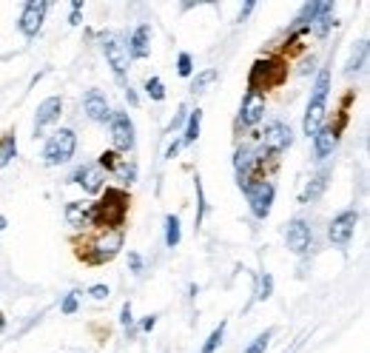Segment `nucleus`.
Listing matches in <instances>:
<instances>
[{
  "label": "nucleus",
  "mask_w": 370,
  "mask_h": 353,
  "mask_svg": "<svg viewBox=\"0 0 370 353\" xmlns=\"http://www.w3.org/2000/svg\"><path fill=\"white\" fill-rule=\"evenodd\" d=\"M128 194L123 188H106L100 202L91 205V225H100L103 231H114L126 222L128 214Z\"/></svg>",
  "instance_id": "f257e3e1"
},
{
  "label": "nucleus",
  "mask_w": 370,
  "mask_h": 353,
  "mask_svg": "<svg viewBox=\"0 0 370 353\" xmlns=\"http://www.w3.org/2000/svg\"><path fill=\"white\" fill-rule=\"evenodd\" d=\"M328 94H331V68L325 66L322 72L316 75L313 83V94H311V103L305 111V120H302V131L308 137H313L322 126H325V108H328Z\"/></svg>",
  "instance_id": "f03ea898"
},
{
  "label": "nucleus",
  "mask_w": 370,
  "mask_h": 353,
  "mask_svg": "<svg viewBox=\"0 0 370 353\" xmlns=\"http://www.w3.org/2000/svg\"><path fill=\"white\" fill-rule=\"evenodd\" d=\"M120 248H123V228L100 231L95 240L86 242V248L80 251V260H86L88 265H103V263H111Z\"/></svg>",
  "instance_id": "7ed1b4c3"
},
{
  "label": "nucleus",
  "mask_w": 370,
  "mask_h": 353,
  "mask_svg": "<svg viewBox=\"0 0 370 353\" xmlns=\"http://www.w3.org/2000/svg\"><path fill=\"white\" fill-rule=\"evenodd\" d=\"M77 151V134L72 128H57L43 146V162L46 166H63Z\"/></svg>",
  "instance_id": "20e7f679"
},
{
  "label": "nucleus",
  "mask_w": 370,
  "mask_h": 353,
  "mask_svg": "<svg viewBox=\"0 0 370 353\" xmlns=\"http://www.w3.org/2000/svg\"><path fill=\"white\" fill-rule=\"evenodd\" d=\"M288 75V66L282 60H257L251 68V80H248V91L251 94H262V88L280 86Z\"/></svg>",
  "instance_id": "39448f33"
},
{
  "label": "nucleus",
  "mask_w": 370,
  "mask_h": 353,
  "mask_svg": "<svg viewBox=\"0 0 370 353\" xmlns=\"http://www.w3.org/2000/svg\"><path fill=\"white\" fill-rule=\"evenodd\" d=\"M242 194L248 197V205H251V214L257 217V220H265L271 214V208H273V197H276V188L273 182L268 180H253L242 188Z\"/></svg>",
  "instance_id": "423d86ee"
},
{
  "label": "nucleus",
  "mask_w": 370,
  "mask_h": 353,
  "mask_svg": "<svg viewBox=\"0 0 370 353\" xmlns=\"http://www.w3.org/2000/svg\"><path fill=\"white\" fill-rule=\"evenodd\" d=\"M293 146V131L288 123L282 120H273L265 126V134H262V149L257 151V160H262L265 154H282Z\"/></svg>",
  "instance_id": "0eeeda50"
},
{
  "label": "nucleus",
  "mask_w": 370,
  "mask_h": 353,
  "mask_svg": "<svg viewBox=\"0 0 370 353\" xmlns=\"http://www.w3.org/2000/svg\"><path fill=\"white\" fill-rule=\"evenodd\" d=\"M103 55L111 66V72L117 80H126L128 75V68H131V57H128V49H126V43L114 35V32H106L103 35Z\"/></svg>",
  "instance_id": "6e6552de"
},
{
  "label": "nucleus",
  "mask_w": 370,
  "mask_h": 353,
  "mask_svg": "<svg viewBox=\"0 0 370 353\" xmlns=\"http://www.w3.org/2000/svg\"><path fill=\"white\" fill-rule=\"evenodd\" d=\"M108 131H111V143L114 151H134L137 146V134H134V123L126 111H111V120H108Z\"/></svg>",
  "instance_id": "1a4fd4ad"
},
{
  "label": "nucleus",
  "mask_w": 370,
  "mask_h": 353,
  "mask_svg": "<svg viewBox=\"0 0 370 353\" xmlns=\"http://www.w3.org/2000/svg\"><path fill=\"white\" fill-rule=\"evenodd\" d=\"M356 222H359V211H356V208H344V211H339V214L331 220V225H328V237H331V242H333L336 248H344V245L351 242V237H353Z\"/></svg>",
  "instance_id": "9d476101"
},
{
  "label": "nucleus",
  "mask_w": 370,
  "mask_h": 353,
  "mask_svg": "<svg viewBox=\"0 0 370 353\" xmlns=\"http://www.w3.org/2000/svg\"><path fill=\"white\" fill-rule=\"evenodd\" d=\"M46 12H49V3L46 0H32V3H26L23 6V12H20V32H23V37H37V32L43 29V20H46Z\"/></svg>",
  "instance_id": "9b49d317"
},
{
  "label": "nucleus",
  "mask_w": 370,
  "mask_h": 353,
  "mask_svg": "<svg viewBox=\"0 0 370 353\" xmlns=\"http://www.w3.org/2000/svg\"><path fill=\"white\" fill-rule=\"evenodd\" d=\"M285 242H288V248L293 251V254H308L311 251V245H313V228L305 222V220H291L288 222V231H285Z\"/></svg>",
  "instance_id": "f8f14e48"
},
{
  "label": "nucleus",
  "mask_w": 370,
  "mask_h": 353,
  "mask_svg": "<svg viewBox=\"0 0 370 353\" xmlns=\"http://www.w3.org/2000/svg\"><path fill=\"white\" fill-rule=\"evenodd\" d=\"M68 182L80 185L86 194H100L103 191V171L97 169V162H83L75 169V174L68 177Z\"/></svg>",
  "instance_id": "ddd939ff"
},
{
  "label": "nucleus",
  "mask_w": 370,
  "mask_h": 353,
  "mask_svg": "<svg viewBox=\"0 0 370 353\" xmlns=\"http://www.w3.org/2000/svg\"><path fill=\"white\" fill-rule=\"evenodd\" d=\"M257 166H260V160H257V151H253L251 146H240L234 151V174H237L240 188L253 182V171H257Z\"/></svg>",
  "instance_id": "4468645a"
},
{
  "label": "nucleus",
  "mask_w": 370,
  "mask_h": 353,
  "mask_svg": "<svg viewBox=\"0 0 370 353\" xmlns=\"http://www.w3.org/2000/svg\"><path fill=\"white\" fill-rule=\"evenodd\" d=\"M83 108H86V114H88V120H95V123H108V120H111V106H108L106 94H103L100 88H88V91H86Z\"/></svg>",
  "instance_id": "2eb2a0df"
},
{
  "label": "nucleus",
  "mask_w": 370,
  "mask_h": 353,
  "mask_svg": "<svg viewBox=\"0 0 370 353\" xmlns=\"http://www.w3.org/2000/svg\"><path fill=\"white\" fill-rule=\"evenodd\" d=\"M60 114H63V100L60 97H46L37 106V114H35V137H40L52 123H57Z\"/></svg>",
  "instance_id": "dca6fc26"
},
{
  "label": "nucleus",
  "mask_w": 370,
  "mask_h": 353,
  "mask_svg": "<svg viewBox=\"0 0 370 353\" xmlns=\"http://www.w3.org/2000/svg\"><path fill=\"white\" fill-rule=\"evenodd\" d=\"M126 49H128V57H131V60L148 57V52H151V26H148V23H140V26L131 32Z\"/></svg>",
  "instance_id": "f3484780"
},
{
  "label": "nucleus",
  "mask_w": 370,
  "mask_h": 353,
  "mask_svg": "<svg viewBox=\"0 0 370 353\" xmlns=\"http://www.w3.org/2000/svg\"><path fill=\"white\" fill-rule=\"evenodd\" d=\"M336 146H339V131H336L333 126H322V128L313 134V157H316V160L333 157Z\"/></svg>",
  "instance_id": "a211bd4d"
},
{
  "label": "nucleus",
  "mask_w": 370,
  "mask_h": 353,
  "mask_svg": "<svg viewBox=\"0 0 370 353\" xmlns=\"http://www.w3.org/2000/svg\"><path fill=\"white\" fill-rule=\"evenodd\" d=\"M265 117V97L262 94H245V100H242V111H240V123L242 126H257L260 120Z\"/></svg>",
  "instance_id": "6ab92c4d"
},
{
  "label": "nucleus",
  "mask_w": 370,
  "mask_h": 353,
  "mask_svg": "<svg viewBox=\"0 0 370 353\" xmlns=\"http://www.w3.org/2000/svg\"><path fill=\"white\" fill-rule=\"evenodd\" d=\"M328 180H331V169H322L311 182H308V188L302 194H299V202L302 205H311V202H316L322 194H325V188H328Z\"/></svg>",
  "instance_id": "aec40b11"
},
{
  "label": "nucleus",
  "mask_w": 370,
  "mask_h": 353,
  "mask_svg": "<svg viewBox=\"0 0 370 353\" xmlns=\"http://www.w3.org/2000/svg\"><path fill=\"white\" fill-rule=\"evenodd\" d=\"M66 220L75 228L91 225V202H68L66 205Z\"/></svg>",
  "instance_id": "412c9836"
},
{
  "label": "nucleus",
  "mask_w": 370,
  "mask_h": 353,
  "mask_svg": "<svg viewBox=\"0 0 370 353\" xmlns=\"http://www.w3.org/2000/svg\"><path fill=\"white\" fill-rule=\"evenodd\" d=\"M14 157H17V134L6 131L3 137H0V169H6Z\"/></svg>",
  "instance_id": "4be33fe9"
},
{
  "label": "nucleus",
  "mask_w": 370,
  "mask_h": 353,
  "mask_svg": "<svg viewBox=\"0 0 370 353\" xmlns=\"http://www.w3.org/2000/svg\"><path fill=\"white\" fill-rule=\"evenodd\" d=\"M199 126H202V111L197 108V111H191V114H188V123H185V131H182V140H179V143H185V146L197 143V137H199Z\"/></svg>",
  "instance_id": "5701e85b"
},
{
  "label": "nucleus",
  "mask_w": 370,
  "mask_h": 353,
  "mask_svg": "<svg viewBox=\"0 0 370 353\" xmlns=\"http://www.w3.org/2000/svg\"><path fill=\"white\" fill-rule=\"evenodd\" d=\"M179 240H182L179 217H177V214H168V217H166V245H168V248H177Z\"/></svg>",
  "instance_id": "b1692460"
},
{
  "label": "nucleus",
  "mask_w": 370,
  "mask_h": 353,
  "mask_svg": "<svg viewBox=\"0 0 370 353\" xmlns=\"http://www.w3.org/2000/svg\"><path fill=\"white\" fill-rule=\"evenodd\" d=\"M364 55H367V40H359V43H356V49H353V55H351V60H348V68H344V72H348V75L362 72V66H364Z\"/></svg>",
  "instance_id": "393cba45"
},
{
  "label": "nucleus",
  "mask_w": 370,
  "mask_h": 353,
  "mask_svg": "<svg viewBox=\"0 0 370 353\" xmlns=\"http://www.w3.org/2000/svg\"><path fill=\"white\" fill-rule=\"evenodd\" d=\"M217 77H220L217 68H205V72H199V75L191 80V91H194V94H202V91H205L208 86H211Z\"/></svg>",
  "instance_id": "a878e982"
},
{
  "label": "nucleus",
  "mask_w": 370,
  "mask_h": 353,
  "mask_svg": "<svg viewBox=\"0 0 370 353\" xmlns=\"http://www.w3.org/2000/svg\"><path fill=\"white\" fill-rule=\"evenodd\" d=\"M146 94L154 100V103H163L166 100V88H163V80L159 77H148L146 80Z\"/></svg>",
  "instance_id": "bb28decb"
},
{
  "label": "nucleus",
  "mask_w": 370,
  "mask_h": 353,
  "mask_svg": "<svg viewBox=\"0 0 370 353\" xmlns=\"http://www.w3.org/2000/svg\"><path fill=\"white\" fill-rule=\"evenodd\" d=\"M222 334H225V322H220V327H214L211 336L205 339V345H202V350H199V353H217V347L222 345Z\"/></svg>",
  "instance_id": "cd10ccee"
},
{
  "label": "nucleus",
  "mask_w": 370,
  "mask_h": 353,
  "mask_svg": "<svg viewBox=\"0 0 370 353\" xmlns=\"http://www.w3.org/2000/svg\"><path fill=\"white\" fill-rule=\"evenodd\" d=\"M114 174H117L123 182H134V180H137V166H134V162H128L126 157H120V162H117V169H114Z\"/></svg>",
  "instance_id": "c85d7f7f"
},
{
  "label": "nucleus",
  "mask_w": 370,
  "mask_h": 353,
  "mask_svg": "<svg viewBox=\"0 0 370 353\" xmlns=\"http://www.w3.org/2000/svg\"><path fill=\"white\" fill-rule=\"evenodd\" d=\"M117 162H120V154L117 151H103L100 154V160H97V169L103 171H114V169H117Z\"/></svg>",
  "instance_id": "c756f323"
},
{
  "label": "nucleus",
  "mask_w": 370,
  "mask_h": 353,
  "mask_svg": "<svg viewBox=\"0 0 370 353\" xmlns=\"http://www.w3.org/2000/svg\"><path fill=\"white\" fill-rule=\"evenodd\" d=\"M177 72H179V77H191V75H194V60H191L188 52H182V55L177 57Z\"/></svg>",
  "instance_id": "7c9ffc66"
},
{
  "label": "nucleus",
  "mask_w": 370,
  "mask_h": 353,
  "mask_svg": "<svg viewBox=\"0 0 370 353\" xmlns=\"http://www.w3.org/2000/svg\"><path fill=\"white\" fill-rule=\"evenodd\" d=\"M271 334H273V331H265V334H260L257 339H253V342L245 347V353H265V347H268V342H271Z\"/></svg>",
  "instance_id": "2f4dec72"
},
{
  "label": "nucleus",
  "mask_w": 370,
  "mask_h": 353,
  "mask_svg": "<svg viewBox=\"0 0 370 353\" xmlns=\"http://www.w3.org/2000/svg\"><path fill=\"white\" fill-rule=\"evenodd\" d=\"M271 294H273V276L265 271V274L260 276V294H257V296H260V299H268Z\"/></svg>",
  "instance_id": "473e14b6"
},
{
  "label": "nucleus",
  "mask_w": 370,
  "mask_h": 353,
  "mask_svg": "<svg viewBox=\"0 0 370 353\" xmlns=\"http://www.w3.org/2000/svg\"><path fill=\"white\" fill-rule=\"evenodd\" d=\"M60 311H63V314H68V316H72V314H77V291L66 294V299L60 302Z\"/></svg>",
  "instance_id": "72a5a7b5"
},
{
  "label": "nucleus",
  "mask_w": 370,
  "mask_h": 353,
  "mask_svg": "<svg viewBox=\"0 0 370 353\" xmlns=\"http://www.w3.org/2000/svg\"><path fill=\"white\" fill-rule=\"evenodd\" d=\"M194 185H197V197H199V202H202L205 197H202V182H199V177H194ZM202 217H205V205H199V211H197V225L202 222Z\"/></svg>",
  "instance_id": "f704fd0d"
},
{
  "label": "nucleus",
  "mask_w": 370,
  "mask_h": 353,
  "mask_svg": "<svg viewBox=\"0 0 370 353\" xmlns=\"http://www.w3.org/2000/svg\"><path fill=\"white\" fill-rule=\"evenodd\" d=\"M88 294L95 296V299H108V294H111V291H108V285H91V288H88Z\"/></svg>",
  "instance_id": "c9c22d12"
},
{
  "label": "nucleus",
  "mask_w": 370,
  "mask_h": 353,
  "mask_svg": "<svg viewBox=\"0 0 370 353\" xmlns=\"http://www.w3.org/2000/svg\"><path fill=\"white\" fill-rule=\"evenodd\" d=\"M80 12H83V0H75V3H72V17H68L72 26H77V23H80Z\"/></svg>",
  "instance_id": "e433bc0d"
},
{
  "label": "nucleus",
  "mask_w": 370,
  "mask_h": 353,
  "mask_svg": "<svg viewBox=\"0 0 370 353\" xmlns=\"http://www.w3.org/2000/svg\"><path fill=\"white\" fill-rule=\"evenodd\" d=\"M128 263H131V271H134V274H140V271H143V260H140V254H134V251H131V254H128Z\"/></svg>",
  "instance_id": "4c0bfd02"
},
{
  "label": "nucleus",
  "mask_w": 370,
  "mask_h": 353,
  "mask_svg": "<svg viewBox=\"0 0 370 353\" xmlns=\"http://www.w3.org/2000/svg\"><path fill=\"white\" fill-rule=\"evenodd\" d=\"M120 322H123L126 327L134 322V316H131V302H126V305H123V311H120Z\"/></svg>",
  "instance_id": "58836bf2"
},
{
  "label": "nucleus",
  "mask_w": 370,
  "mask_h": 353,
  "mask_svg": "<svg viewBox=\"0 0 370 353\" xmlns=\"http://www.w3.org/2000/svg\"><path fill=\"white\" fill-rule=\"evenodd\" d=\"M179 146H182L179 140H174V143H171V146L166 149V160H174V157H177V151H179Z\"/></svg>",
  "instance_id": "ea45409f"
},
{
  "label": "nucleus",
  "mask_w": 370,
  "mask_h": 353,
  "mask_svg": "<svg viewBox=\"0 0 370 353\" xmlns=\"http://www.w3.org/2000/svg\"><path fill=\"white\" fill-rule=\"evenodd\" d=\"M185 111H188V108H179V111L174 114V120H171V131H174L177 126H182V120H185Z\"/></svg>",
  "instance_id": "a19ab883"
},
{
  "label": "nucleus",
  "mask_w": 370,
  "mask_h": 353,
  "mask_svg": "<svg viewBox=\"0 0 370 353\" xmlns=\"http://www.w3.org/2000/svg\"><path fill=\"white\" fill-rule=\"evenodd\" d=\"M253 9H257V3H253V0H248V3L242 6V12H240V20H245V17H248Z\"/></svg>",
  "instance_id": "79ce46f5"
},
{
  "label": "nucleus",
  "mask_w": 370,
  "mask_h": 353,
  "mask_svg": "<svg viewBox=\"0 0 370 353\" xmlns=\"http://www.w3.org/2000/svg\"><path fill=\"white\" fill-rule=\"evenodd\" d=\"M154 325H157V316H146V319H143V331H151Z\"/></svg>",
  "instance_id": "37998d69"
},
{
  "label": "nucleus",
  "mask_w": 370,
  "mask_h": 353,
  "mask_svg": "<svg viewBox=\"0 0 370 353\" xmlns=\"http://www.w3.org/2000/svg\"><path fill=\"white\" fill-rule=\"evenodd\" d=\"M126 97H128V103H131V106H137V94H134V88H128V86H126Z\"/></svg>",
  "instance_id": "c03bdc74"
},
{
  "label": "nucleus",
  "mask_w": 370,
  "mask_h": 353,
  "mask_svg": "<svg viewBox=\"0 0 370 353\" xmlns=\"http://www.w3.org/2000/svg\"><path fill=\"white\" fill-rule=\"evenodd\" d=\"M3 228H6V217H3V214H0V231H3Z\"/></svg>",
  "instance_id": "a18cd8bd"
}]
</instances>
